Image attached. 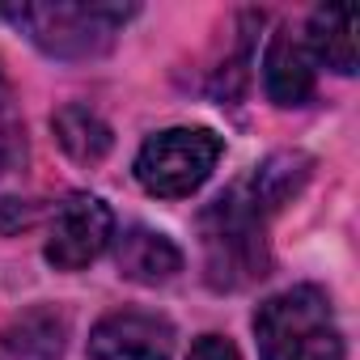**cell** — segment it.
<instances>
[{
	"label": "cell",
	"mask_w": 360,
	"mask_h": 360,
	"mask_svg": "<svg viewBox=\"0 0 360 360\" xmlns=\"http://www.w3.org/2000/svg\"><path fill=\"white\" fill-rule=\"evenodd\" d=\"M255 335L263 360H343V335L330 301L309 284L263 301L255 314Z\"/></svg>",
	"instance_id": "6da1fadb"
},
{
	"label": "cell",
	"mask_w": 360,
	"mask_h": 360,
	"mask_svg": "<svg viewBox=\"0 0 360 360\" xmlns=\"http://www.w3.org/2000/svg\"><path fill=\"white\" fill-rule=\"evenodd\" d=\"M305 174H309V161L301 157V153H280V157H271L263 169H259V178H255V204L259 208H276V204H284L301 183H305Z\"/></svg>",
	"instance_id": "7c38bea8"
},
{
	"label": "cell",
	"mask_w": 360,
	"mask_h": 360,
	"mask_svg": "<svg viewBox=\"0 0 360 360\" xmlns=\"http://www.w3.org/2000/svg\"><path fill=\"white\" fill-rule=\"evenodd\" d=\"M204 255L208 280L217 288H242L267 271L263 208L242 187H233L204 212Z\"/></svg>",
	"instance_id": "7a4b0ae2"
},
{
	"label": "cell",
	"mask_w": 360,
	"mask_h": 360,
	"mask_svg": "<svg viewBox=\"0 0 360 360\" xmlns=\"http://www.w3.org/2000/svg\"><path fill=\"white\" fill-rule=\"evenodd\" d=\"M221 161V136L208 127H169L144 140L136 157V178L148 195L178 200L208 183V174Z\"/></svg>",
	"instance_id": "3957f363"
},
{
	"label": "cell",
	"mask_w": 360,
	"mask_h": 360,
	"mask_svg": "<svg viewBox=\"0 0 360 360\" xmlns=\"http://www.w3.org/2000/svg\"><path fill=\"white\" fill-rule=\"evenodd\" d=\"M187 360H238V347H233L229 339H221V335H204V339L191 347Z\"/></svg>",
	"instance_id": "4fadbf2b"
},
{
	"label": "cell",
	"mask_w": 360,
	"mask_h": 360,
	"mask_svg": "<svg viewBox=\"0 0 360 360\" xmlns=\"http://www.w3.org/2000/svg\"><path fill=\"white\" fill-rule=\"evenodd\" d=\"M51 127H56V140L64 144V153L77 157V161H102L110 153V127L89 106H64V110H56Z\"/></svg>",
	"instance_id": "30bf717a"
},
{
	"label": "cell",
	"mask_w": 360,
	"mask_h": 360,
	"mask_svg": "<svg viewBox=\"0 0 360 360\" xmlns=\"http://www.w3.org/2000/svg\"><path fill=\"white\" fill-rule=\"evenodd\" d=\"M263 81H267V98L276 106H301L314 94V56L301 34L276 30L271 47L263 56Z\"/></svg>",
	"instance_id": "52a82bcc"
},
{
	"label": "cell",
	"mask_w": 360,
	"mask_h": 360,
	"mask_svg": "<svg viewBox=\"0 0 360 360\" xmlns=\"http://www.w3.org/2000/svg\"><path fill=\"white\" fill-rule=\"evenodd\" d=\"M356 18L352 9H318L309 18V30H305V47L314 60H322L326 68L352 77L356 72Z\"/></svg>",
	"instance_id": "9c48e42d"
},
{
	"label": "cell",
	"mask_w": 360,
	"mask_h": 360,
	"mask_svg": "<svg viewBox=\"0 0 360 360\" xmlns=\"http://www.w3.org/2000/svg\"><path fill=\"white\" fill-rule=\"evenodd\" d=\"M13 18L30 30V39L60 60H89L98 51H106L119 34V26L131 18V9L119 5H18Z\"/></svg>",
	"instance_id": "277c9868"
},
{
	"label": "cell",
	"mask_w": 360,
	"mask_h": 360,
	"mask_svg": "<svg viewBox=\"0 0 360 360\" xmlns=\"http://www.w3.org/2000/svg\"><path fill=\"white\" fill-rule=\"evenodd\" d=\"M13 360H60L64 352V322L56 314H26L9 335H5Z\"/></svg>",
	"instance_id": "8fae6325"
},
{
	"label": "cell",
	"mask_w": 360,
	"mask_h": 360,
	"mask_svg": "<svg viewBox=\"0 0 360 360\" xmlns=\"http://www.w3.org/2000/svg\"><path fill=\"white\" fill-rule=\"evenodd\" d=\"M115 238V217L98 195H68L51 221L47 259L64 271L89 267Z\"/></svg>",
	"instance_id": "5b68a950"
},
{
	"label": "cell",
	"mask_w": 360,
	"mask_h": 360,
	"mask_svg": "<svg viewBox=\"0 0 360 360\" xmlns=\"http://www.w3.org/2000/svg\"><path fill=\"white\" fill-rule=\"evenodd\" d=\"M174 326L148 309L106 314L89 335V360H169Z\"/></svg>",
	"instance_id": "8992f818"
},
{
	"label": "cell",
	"mask_w": 360,
	"mask_h": 360,
	"mask_svg": "<svg viewBox=\"0 0 360 360\" xmlns=\"http://www.w3.org/2000/svg\"><path fill=\"white\" fill-rule=\"evenodd\" d=\"M119 271L136 284H165L183 271V255L157 229H127L119 238Z\"/></svg>",
	"instance_id": "ba28073f"
}]
</instances>
